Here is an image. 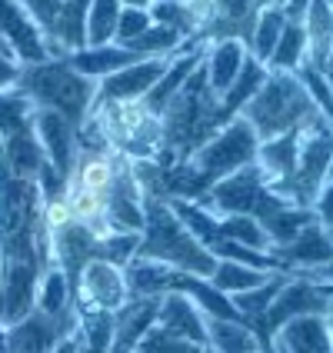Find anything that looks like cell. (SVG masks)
Instances as JSON below:
<instances>
[{
    "mask_svg": "<svg viewBox=\"0 0 333 353\" xmlns=\"http://www.w3.org/2000/svg\"><path fill=\"white\" fill-rule=\"evenodd\" d=\"M14 94L30 100L40 110H54V114L70 120L80 130L83 120L90 117V110H94L97 83L80 77L77 70L67 63V57H57V60L20 67V80L14 87Z\"/></svg>",
    "mask_w": 333,
    "mask_h": 353,
    "instance_id": "cell-2",
    "label": "cell"
},
{
    "mask_svg": "<svg viewBox=\"0 0 333 353\" xmlns=\"http://www.w3.org/2000/svg\"><path fill=\"white\" fill-rule=\"evenodd\" d=\"M143 216L147 220H143V234H140V247L134 260L163 263V267L207 276V280L214 276L220 260L183 227V220L170 210V203L143 196Z\"/></svg>",
    "mask_w": 333,
    "mask_h": 353,
    "instance_id": "cell-1",
    "label": "cell"
},
{
    "mask_svg": "<svg viewBox=\"0 0 333 353\" xmlns=\"http://www.w3.org/2000/svg\"><path fill=\"white\" fill-rule=\"evenodd\" d=\"M127 300H130V290H127L123 267L110 263V260L87 263L74 287V307H97V310L117 314Z\"/></svg>",
    "mask_w": 333,
    "mask_h": 353,
    "instance_id": "cell-9",
    "label": "cell"
},
{
    "mask_svg": "<svg viewBox=\"0 0 333 353\" xmlns=\"http://www.w3.org/2000/svg\"><path fill=\"white\" fill-rule=\"evenodd\" d=\"M0 37L7 40V47L14 50V57L23 67L50 60V47H47L43 30L30 20L20 0H0Z\"/></svg>",
    "mask_w": 333,
    "mask_h": 353,
    "instance_id": "cell-11",
    "label": "cell"
},
{
    "mask_svg": "<svg viewBox=\"0 0 333 353\" xmlns=\"http://www.w3.org/2000/svg\"><path fill=\"white\" fill-rule=\"evenodd\" d=\"M316 103L310 100L307 87L296 80V74H287V70H267V80L260 83L250 103L243 107L240 117L254 127L256 140H274L287 130H296V127H307L310 120L316 117Z\"/></svg>",
    "mask_w": 333,
    "mask_h": 353,
    "instance_id": "cell-3",
    "label": "cell"
},
{
    "mask_svg": "<svg viewBox=\"0 0 333 353\" xmlns=\"http://www.w3.org/2000/svg\"><path fill=\"white\" fill-rule=\"evenodd\" d=\"M123 7H137V10H150L154 7V0H120Z\"/></svg>",
    "mask_w": 333,
    "mask_h": 353,
    "instance_id": "cell-33",
    "label": "cell"
},
{
    "mask_svg": "<svg viewBox=\"0 0 333 353\" xmlns=\"http://www.w3.org/2000/svg\"><path fill=\"white\" fill-rule=\"evenodd\" d=\"M203 353H216V350H214V347H203Z\"/></svg>",
    "mask_w": 333,
    "mask_h": 353,
    "instance_id": "cell-36",
    "label": "cell"
},
{
    "mask_svg": "<svg viewBox=\"0 0 333 353\" xmlns=\"http://www.w3.org/2000/svg\"><path fill=\"white\" fill-rule=\"evenodd\" d=\"M34 134H37L40 147H43V154H47V163L54 167V174L63 180V183H70V176H74V167H77V127L70 123V120H63L60 114L54 110H40L34 107Z\"/></svg>",
    "mask_w": 333,
    "mask_h": 353,
    "instance_id": "cell-10",
    "label": "cell"
},
{
    "mask_svg": "<svg viewBox=\"0 0 333 353\" xmlns=\"http://www.w3.org/2000/svg\"><path fill=\"white\" fill-rule=\"evenodd\" d=\"M77 327H80L77 307L60 316H50L34 307L20 323L3 327L7 353H57V347L63 340H70L77 334Z\"/></svg>",
    "mask_w": 333,
    "mask_h": 353,
    "instance_id": "cell-8",
    "label": "cell"
},
{
    "mask_svg": "<svg viewBox=\"0 0 333 353\" xmlns=\"http://www.w3.org/2000/svg\"><path fill=\"white\" fill-rule=\"evenodd\" d=\"M20 63L17 57H10V54H0V97L3 94H14V87H17L20 80Z\"/></svg>",
    "mask_w": 333,
    "mask_h": 353,
    "instance_id": "cell-29",
    "label": "cell"
},
{
    "mask_svg": "<svg viewBox=\"0 0 333 353\" xmlns=\"http://www.w3.org/2000/svg\"><path fill=\"white\" fill-rule=\"evenodd\" d=\"M203 323H207V347H214L216 353H263L256 330L240 320L203 316Z\"/></svg>",
    "mask_w": 333,
    "mask_h": 353,
    "instance_id": "cell-21",
    "label": "cell"
},
{
    "mask_svg": "<svg viewBox=\"0 0 333 353\" xmlns=\"http://www.w3.org/2000/svg\"><path fill=\"white\" fill-rule=\"evenodd\" d=\"M0 353H7V340H3V323H0Z\"/></svg>",
    "mask_w": 333,
    "mask_h": 353,
    "instance_id": "cell-34",
    "label": "cell"
},
{
    "mask_svg": "<svg viewBox=\"0 0 333 353\" xmlns=\"http://www.w3.org/2000/svg\"><path fill=\"white\" fill-rule=\"evenodd\" d=\"M20 3H23V10L30 14V20L43 30V37L47 40L54 37V27H57V20H60L63 0H20Z\"/></svg>",
    "mask_w": 333,
    "mask_h": 353,
    "instance_id": "cell-28",
    "label": "cell"
},
{
    "mask_svg": "<svg viewBox=\"0 0 333 353\" xmlns=\"http://www.w3.org/2000/svg\"><path fill=\"white\" fill-rule=\"evenodd\" d=\"M303 30H307V63L327 74L333 63V7L327 0H310Z\"/></svg>",
    "mask_w": 333,
    "mask_h": 353,
    "instance_id": "cell-19",
    "label": "cell"
},
{
    "mask_svg": "<svg viewBox=\"0 0 333 353\" xmlns=\"http://www.w3.org/2000/svg\"><path fill=\"white\" fill-rule=\"evenodd\" d=\"M120 0H94L87 10V47H107L117 37L120 23Z\"/></svg>",
    "mask_w": 333,
    "mask_h": 353,
    "instance_id": "cell-24",
    "label": "cell"
},
{
    "mask_svg": "<svg viewBox=\"0 0 333 353\" xmlns=\"http://www.w3.org/2000/svg\"><path fill=\"white\" fill-rule=\"evenodd\" d=\"M283 27H287L283 3H280V0L267 3V7L260 10L256 23H254V34H250V40H247V54H250L256 63H263V67H267L270 57H274L276 43H280V37H283Z\"/></svg>",
    "mask_w": 333,
    "mask_h": 353,
    "instance_id": "cell-22",
    "label": "cell"
},
{
    "mask_svg": "<svg viewBox=\"0 0 333 353\" xmlns=\"http://www.w3.org/2000/svg\"><path fill=\"white\" fill-rule=\"evenodd\" d=\"M300 137H303V127L287 130V134H280V137L263 140V143H260V150H256V167H260V174L267 176L270 187L280 183V180H287V176L296 170Z\"/></svg>",
    "mask_w": 333,
    "mask_h": 353,
    "instance_id": "cell-18",
    "label": "cell"
},
{
    "mask_svg": "<svg viewBox=\"0 0 333 353\" xmlns=\"http://www.w3.org/2000/svg\"><path fill=\"white\" fill-rule=\"evenodd\" d=\"M57 353H83V340H80V334H74L70 340H63L57 347Z\"/></svg>",
    "mask_w": 333,
    "mask_h": 353,
    "instance_id": "cell-31",
    "label": "cell"
},
{
    "mask_svg": "<svg viewBox=\"0 0 333 353\" xmlns=\"http://www.w3.org/2000/svg\"><path fill=\"white\" fill-rule=\"evenodd\" d=\"M243 63H247V47H243L240 40H216L214 47L207 50L203 70H207L210 90H214L216 97H223V94L234 87V80L240 77Z\"/></svg>",
    "mask_w": 333,
    "mask_h": 353,
    "instance_id": "cell-20",
    "label": "cell"
},
{
    "mask_svg": "<svg viewBox=\"0 0 333 353\" xmlns=\"http://www.w3.org/2000/svg\"><path fill=\"white\" fill-rule=\"evenodd\" d=\"M307 280H314V283H333V263L320 267V270H316V274H310Z\"/></svg>",
    "mask_w": 333,
    "mask_h": 353,
    "instance_id": "cell-32",
    "label": "cell"
},
{
    "mask_svg": "<svg viewBox=\"0 0 333 353\" xmlns=\"http://www.w3.org/2000/svg\"><path fill=\"white\" fill-rule=\"evenodd\" d=\"M137 60H143V57L134 54L130 47L107 43V47H83V50H77V54H70L67 63L77 70L80 77L100 83V80L114 77V74H120L123 67H130V63H137Z\"/></svg>",
    "mask_w": 333,
    "mask_h": 353,
    "instance_id": "cell-17",
    "label": "cell"
},
{
    "mask_svg": "<svg viewBox=\"0 0 333 353\" xmlns=\"http://www.w3.org/2000/svg\"><path fill=\"white\" fill-rule=\"evenodd\" d=\"M137 353H203V347H196L190 340L167 334L163 327H150L147 336L137 343Z\"/></svg>",
    "mask_w": 333,
    "mask_h": 353,
    "instance_id": "cell-26",
    "label": "cell"
},
{
    "mask_svg": "<svg viewBox=\"0 0 333 353\" xmlns=\"http://www.w3.org/2000/svg\"><path fill=\"white\" fill-rule=\"evenodd\" d=\"M267 194H270V183H267V176L260 174V167L254 160L243 170L230 174L227 180H220L214 190L203 194L196 203L214 216H256Z\"/></svg>",
    "mask_w": 333,
    "mask_h": 353,
    "instance_id": "cell-7",
    "label": "cell"
},
{
    "mask_svg": "<svg viewBox=\"0 0 333 353\" xmlns=\"http://www.w3.org/2000/svg\"><path fill=\"white\" fill-rule=\"evenodd\" d=\"M214 3V17L200 30L203 43H216V40H240L247 47V40L254 34V23L260 10L274 0H210Z\"/></svg>",
    "mask_w": 333,
    "mask_h": 353,
    "instance_id": "cell-12",
    "label": "cell"
},
{
    "mask_svg": "<svg viewBox=\"0 0 333 353\" xmlns=\"http://www.w3.org/2000/svg\"><path fill=\"white\" fill-rule=\"evenodd\" d=\"M100 130L107 134L114 154L127 157L130 163L137 160H163V127L160 117H154L143 103H120V100H94V110Z\"/></svg>",
    "mask_w": 333,
    "mask_h": 353,
    "instance_id": "cell-4",
    "label": "cell"
},
{
    "mask_svg": "<svg viewBox=\"0 0 333 353\" xmlns=\"http://www.w3.org/2000/svg\"><path fill=\"white\" fill-rule=\"evenodd\" d=\"M274 353H333V330L327 316H296L274 334Z\"/></svg>",
    "mask_w": 333,
    "mask_h": 353,
    "instance_id": "cell-15",
    "label": "cell"
},
{
    "mask_svg": "<svg viewBox=\"0 0 333 353\" xmlns=\"http://www.w3.org/2000/svg\"><path fill=\"white\" fill-rule=\"evenodd\" d=\"M203 316L207 314L196 307L190 296H183V294L160 296L157 327H163L167 334L180 336V340H190L196 347H207V323H203Z\"/></svg>",
    "mask_w": 333,
    "mask_h": 353,
    "instance_id": "cell-16",
    "label": "cell"
},
{
    "mask_svg": "<svg viewBox=\"0 0 333 353\" xmlns=\"http://www.w3.org/2000/svg\"><path fill=\"white\" fill-rule=\"evenodd\" d=\"M327 320H330V330H333V296H330V310H327Z\"/></svg>",
    "mask_w": 333,
    "mask_h": 353,
    "instance_id": "cell-35",
    "label": "cell"
},
{
    "mask_svg": "<svg viewBox=\"0 0 333 353\" xmlns=\"http://www.w3.org/2000/svg\"><path fill=\"white\" fill-rule=\"evenodd\" d=\"M150 27H154L150 10L123 7V10H120V23H117V37H114V40H120V47H127V43H134L137 37H143Z\"/></svg>",
    "mask_w": 333,
    "mask_h": 353,
    "instance_id": "cell-27",
    "label": "cell"
},
{
    "mask_svg": "<svg viewBox=\"0 0 333 353\" xmlns=\"http://www.w3.org/2000/svg\"><path fill=\"white\" fill-rule=\"evenodd\" d=\"M333 174V123L323 114H316L300 137V157L296 170L287 180L274 183L270 190L283 200H290L300 210H314L316 196L323 190V183Z\"/></svg>",
    "mask_w": 333,
    "mask_h": 353,
    "instance_id": "cell-5",
    "label": "cell"
},
{
    "mask_svg": "<svg viewBox=\"0 0 333 353\" xmlns=\"http://www.w3.org/2000/svg\"><path fill=\"white\" fill-rule=\"evenodd\" d=\"M314 214H316V220L333 234V176L323 183V190H320V196H316Z\"/></svg>",
    "mask_w": 333,
    "mask_h": 353,
    "instance_id": "cell-30",
    "label": "cell"
},
{
    "mask_svg": "<svg viewBox=\"0 0 333 353\" xmlns=\"http://www.w3.org/2000/svg\"><path fill=\"white\" fill-rule=\"evenodd\" d=\"M160 296H130L114 314V343L110 353H137V343L147 336L150 327H157Z\"/></svg>",
    "mask_w": 333,
    "mask_h": 353,
    "instance_id": "cell-14",
    "label": "cell"
},
{
    "mask_svg": "<svg viewBox=\"0 0 333 353\" xmlns=\"http://www.w3.org/2000/svg\"><path fill=\"white\" fill-rule=\"evenodd\" d=\"M170 60L174 57H147V60L130 63V67H123L120 74L100 80L97 83V97L120 100V103H137V100H143L154 87H157V80L167 74Z\"/></svg>",
    "mask_w": 333,
    "mask_h": 353,
    "instance_id": "cell-13",
    "label": "cell"
},
{
    "mask_svg": "<svg viewBox=\"0 0 333 353\" xmlns=\"http://www.w3.org/2000/svg\"><path fill=\"white\" fill-rule=\"evenodd\" d=\"M330 310V296L323 294V287L307 280V276H290L283 283V290L276 294V300L270 303V310L260 320V343H263V353H274V334L290 323L296 316H327Z\"/></svg>",
    "mask_w": 333,
    "mask_h": 353,
    "instance_id": "cell-6",
    "label": "cell"
},
{
    "mask_svg": "<svg viewBox=\"0 0 333 353\" xmlns=\"http://www.w3.org/2000/svg\"><path fill=\"white\" fill-rule=\"evenodd\" d=\"M270 276L274 274H263V270L243 267V263H230V260H220V263H216V270H214V276H210V283H214L220 294L236 296V294H247V290L263 287Z\"/></svg>",
    "mask_w": 333,
    "mask_h": 353,
    "instance_id": "cell-23",
    "label": "cell"
},
{
    "mask_svg": "<svg viewBox=\"0 0 333 353\" xmlns=\"http://www.w3.org/2000/svg\"><path fill=\"white\" fill-rule=\"evenodd\" d=\"M37 310H43V314H50V316H60V314H67V310H74V290H70V283H67V276H63V270H60L57 263L40 280Z\"/></svg>",
    "mask_w": 333,
    "mask_h": 353,
    "instance_id": "cell-25",
    "label": "cell"
}]
</instances>
